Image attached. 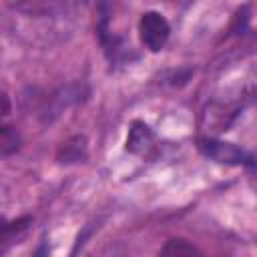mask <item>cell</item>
I'll use <instances>...</instances> for the list:
<instances>
[{
	"label": "cell",
	"mask_w": 257,
	"mask_h": 257,
	"mask_svg": "<svg viewBox=\"0 0 257 257\" xmlns=\"http://www.w3.org/2000/svg\"><path fill=\"white\" fill-rule=\"evenodd\" d=\"M199 149L205 157H209L221 165H233V167H239V165L251 167L253 165V157L245 149H241L233 143H225V141H217V139H201Z\"/></svg>",
	"instance_id": "cell-1"
},
{
	"label": "cell",
	"mask_w": 257,
	"mask_h": 257,
	"mask_svg": "<svg viewBox=\"0 0 257 257\" xmlns=\"http://www.w3.org/2000/svg\"><path fill=\"white\" fill-rule=\"evenodd\" d=\"M169 22L165 20L163 14L159 12H145L141 22H139V34H141V42L151 50V52H159L167 40H169Z\"/></svg>",
	"instance_id": "cell-2"
},
{
	"label": "cell",
	"mask_w": 257,
	"mask_h": 257,
	"mask_svg": "<svg viewBox=\"0 0 257 257\" xmlns=\"http://www.w3.org/2000/svg\"><path fill=\"white\" fill-rule=\"evenodd\" d=\"M159 257H207V255H203L195 245H191L185 239H169L161 247Z\"/></svg>",
	"instance_id": "cell-3"
},
{
	"label": "cell",
	"mask_w": 257,
	"mask_h": 257,
	"mask_svg": "<svg viewBox=\"0 0 257 257\" xmlns=\"http://www.w3.org/2000/svg\"><path fill=\"white\" fill-rule=\"evenodd\" d=\"M153 141V133L145 122H135L128 139H126V151L131 153H145V149L151 145Z\"/></svg>",
	"instance_id": "cell-4"
},
{
	"label": "cell",
	"mask_w": 257,
	"mask_h": 257,
	"mask_svg": "<svg viewBox=\"0 0 257 257\" xmlns=\"http://www.w3.org/2000/svg\"><path fill=\"white\" fill-rule=\"evenodd\" d=\"M0 149H2V155H10L12 151L18 149V137H16V131L12 126H4L2 128V137H0Z\"/></svg>",
	"instance_id": "cell-5"
},
{
	"label": "cell",
	"mask_w": 257,
	"mask_h": 257,
	"mask_svg": "<svg viewBox=\"0 0 257 257\" xmlns=\"http://www.w3.org/2000/svg\"><path fill=\"white\" fill-rule=\"evenodd\" d=\"M30 257H50V251H48V245L46 243H42V245H38V249L30 255Z\"/></svg>",
	"instance_id": "cell-6"
}]
</instances>
